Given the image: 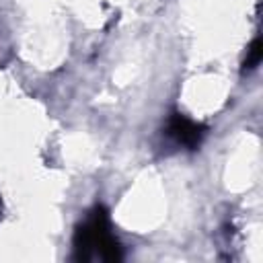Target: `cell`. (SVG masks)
Instances as JSON below:
<instances>
[{
  "label": "cell",
  "mask_w": 263,
  "mask_h": 263,
  "mask_svg": "<svg viewBox=\"0 0 263 263\" xmlns=\"http://www.w3.org/2000/svg\"><path fill=\"white\" fill-rule=\"evenodd\" d=\"M72 249H74L76 261H90V259L121 261L123 259V247L111 230V220L105 205L97 203L88 212V216L74 228Z\"/></svg>",
  "instance_id": "6da1fadb"
},
{
  "label": "cell",
  "mask_w": 263,
  "mask_h": 263,
  "mask_svg": "<svg viewBox=\"0 0 263 263\" xmlns=\"http://www.w3.org/2000/svg\"><path fill=\"white\" fill-rule=\"evenodd\" d=\"M164 134L177 146L187 148V150H195L203 142V138L208 134V127L203 123H199V121H193L191 117H187L181 111H173L168 115V119H166Z\"/></svg>",
  "instance_id": "7a4b0ae2"
},
{
  "label": "cell",
  "mask_w": 263,
  "mask_h": 263,
  "mask_svg": "<svg viewBox=\"0 0 263 263\" xmlns=\"http://www.w3.org/2000/svg\"><path fill=\"white\" fill-rule=\"evenodd\" d=\"M261 60H263V43H261L259 37H255V39L251 41L249 49H247L245 60H242V72H251V70H255V68L261 64Z\"/></svg>",
  "instance_id": "3957f363"
},
{
  "label": "cell",
  "mask_w": 263,
  "mask_h": 263,
  "mask_svg": "<svg viewBox=\"0 0 263 263\" xmlns=\"http://www.w3.org/2000/svg\"><path fill=\"white\" fill-rule=\"evenodd\" d=\"M0 208H2V199H0Z\"/></svg>",
  "instance_id": "277c9868"
}]
</instances>
